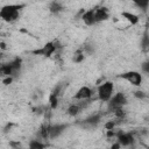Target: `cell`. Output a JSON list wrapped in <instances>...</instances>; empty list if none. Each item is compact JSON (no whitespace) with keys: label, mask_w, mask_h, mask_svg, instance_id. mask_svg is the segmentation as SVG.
Segmentation results:
<instances>
[{"label":"cell","mask_w":149,"mask_h":149,"mask_svg":"<svg viewBox=\"0 0 149 149\" xmlns=\"http://www.w3.org/2000/svg\"><path fill=\"white\" fill-rule=\"evenodd\" d=\"M23 7H24V5H22V3H9V5H5L0 9V17L5 22L13 23L16 20H19L20 13H21V10H22Z\"/></svg>","instance_id":"6da1fadb"},{"label":"cell","mask_w":149,"mask_h":149,"mask_svg":"<svg viewBox=\"0 0 149 149\" xmlns=\"http://www.w3.org/2000/svg\"><path fill=\"white\" fill-rule=\"evenodd\" d=\"M97 94L99 100L104 101V102H108L109 99L113 97L114 94V84L111 80H106L102 84H100L97 88Z\"/></svg>","instance_id":"7a4b0ae2"},{"label":"cell","mask_w":149,"mask_h":149,"mask_svg":"<svg viewBox=\"0 0 149 149\" xmlns=\"http://www.w3.org/2000/svg\"><path fill=\"white\" fill-rule=\"evenodd\" d=\"M58 49H61L58 42L57 41L56 42L55 41H51V42H47L43 47L33 50L31 54L37 55V56H42V57H51L55 52H57Z\"/></svg>","instance_id":"3957f363"},{"label":"cell","mask_w":149,"mask_h":149,"mask_svg":"<svg viewBox=\"0 0 149 149\" xmlns=\"http://www.w3.org/2000/svg\"><path fill=\"white\" fill-rule=\"evenodd\" d=\"M119 77H120L121 79L126 80L127 83H129L130 85L136 86V87H140L141 84H142V80H143L142 73L139 72V71H135V70H130V71L122 72Z\"/></svg>","instance_id":"277c9868"},{"label":"cell","mask_w":149,"mask_h":149,"mask_svg":"<svg viewBox=\"0 0 149 149\" xmlns=\"http://www.w3.org/2000/svg\"><path fill=\"white\" fill-rule=\"evenodd\" d=\"M126 104H127V98L122 92L114 93L113 97L108 101V106H109V108L112 111H115L118 108H122Z\"/></svg>","instance_id":"5b68a950"},{"label":"cell","mask_w":149,"mask_h":149,"mask_svg":"<svg viewBox=\"0 0 149 149\" xmlns=\"http://www.w3.org/2000/svg\"><path fill=\"white\" fill-rule=\"evenodd\" d=\"M92 9H93V14H94V17H95L97 23L108 20V17H109V10H108L107 7H105V6H95Z\"/></svg>","instance_id":"8992f818"},{"label":"cell","mask_w":149,"mask_h":149,"mask_svg":"<svg viewBox=\"0 0 149 149\" xmlns=\"http://www.w3.org/2000/svg\"><path fill=\"white\" fill-rule=\"evenodd\" d=\"M92 94H93V92L88 86H81V87H79L77 90V92L73 95V98L76 100H78V101H86V100L91 99Z\"/></svg>","instance_id":"52a82bcc"},{"label":"cell","mask_w":149,"mask_h":149,"mask_svg":"<svg viewBox=\"0 0 149 149\" xmlns=\"http://www.w3.org/2000/svg\"><path fill=\"white\" fill-rule=\"evenodd\" d=\"M116 141L120 143V146L122 147H128L132 146L135 141L134 135L132 133H123V132H119L116 134Z\"/></svg>","instance_id":"ba28073f"},{"label":"cell","mask_w":149,"mask_h":149,"mask_svg":"<svg viewBox=\"0 0 149 149\" xmlns=\"http://www.w3.org/2000/svg\"><path fill=\"white\" fill-rule=\"evenodd\" d=\"M81 20H83L84 24H86L88 27L97 24V21H95V17H94V14H93V9L92 8L84 12V14L81 15Z\"/></svg>","instance_id":"9c48e42d"},{"label":"cell","mask_w":149,"mask_h":149,"mask_svg":"<svg viewBox=\"0 0 149 149\" xmlns=\"http://www.w3.org/2000/svg\"><path fill=\"white\" fill-rule=\"evenodd\" d=\"M66 129V126L63 123H56V125H50V139L58 137L61 134L64 133Z\"/></svg>","instance_id":"30bf717a"},{"label":"cell","mask_w":149,"mask_h":149,"mask_svg":"<svg viewBox=\"0 0 149 149\" xmlns=\"http://www.w3.org/2000/svg\"><path fill=\"white\" fill-rule=\"evenodd\" d=\"M101 121V115L100 114H92L90 115L88 118H86L84 121H83V126H86V127H95L97 125H99Z\"/></svg>","instance_id":"8fae6325"},{"label":"cell","mask_w":149,"mask_h":149,"mask_svg":"<svg viewBox=\"0 0 149 149\" xmlns=\"http://www.w3.org/2000/svg\"><path fill=\"white\" fill-rule=\"evenodd\" d=\"M121 15L123 16V19L125 20H127L130 24H137L139 23V21H140V19H139V16L136 15V14H134V13H132V12H122L121 13Z\"/></svg>","instance_id":"7c38bea8"},{"label":"cell","mask_w":149,"mask_h":149,"mask_svg":"<svg viewBox=\"0 0 149 149\" xmlns=\"http://www.w3.org/2000/svg\"><path fill=\"white\" fill-rule=\"evenodd\" d=\"M81 108H83V106H81L80 104H71V105L68 107L66 112H68L69 115H71V116H76L77 114L80 113Z\"/></svg>","instance_id":"4fadbf2b"},{"label":"cell","mask_w":149,"mask_h":149,"mask_svg":"<svg viewBox=\"0 0 149 149\" xmlns=\"http://www.w3.org/2000/svg\"><path fill=\"white\" fill-rule=\"evenodd\" d=\"M85 51L83 50V48H80V49H78V50H76L74 51V54H73V57H72V61L74 62V63H81L84 59H85Z\"/></svg>","instance_id":"5bb4252c"},{"label":"cell","mask_w":149,"mask_h":149,"mask_svg":"<svg viewBox=\"0 0 149 149\" xmlns=\"http://www.w3.org/2000/svg\"><path fill=\"white\" fill-rule=\"evenodd\" d=\"M49 10H50L51 13H54V14H58L59 12L63 10V6H62L58 1H52V2L50 3V6H49Z\"/></svg>","instance_id":"9a60e30c"},{"label":"cell","mask_w":149,"mask_h":149,"mask_svg":"<svg viewBox=\"0 0 149 149\" xmlns=\"http://www.w3.org/2000/svg\"><path fill=\"white\" fill-rule=\"evenodd\" d=\"M28 147L30 149H42V148H45L47 144L43 143V142H41L40 140H33V141H30V143L28 144Z\"/></svg>","instance_id":"2e32d148"},{"label":"cell","mask_w":149,"mask_h":149,"mask_svg":"<svg viewBox=\"0 0 149 149\" xmlns=\"http://www.w3.org/2000/svg\"><path fill=\"white\" fill-rule=\"evenodd\" d=\"M135 6H137L141 10H147L149 7V0H132Z\"/></svg>","instance_id":"e0dca14e"},{"label":"cell","mask_w":149,"mask_h":149,"mask_svg":"<svg viewBox=\"0 0 149 149\" xmlns=\"http://www.w3.org/2000/svg\"><path fill=\"white\" fill-rule=\"evenodd\" d=\"M49 104H50V107H51L52 109H55V108L58 106V95H57V94H55L54 92L50 94Z\"/></svg>","instance_id":"ac0fdd59"},{"label":"cell","mask_w":149,"mask_h":149,"mask_svg":"<svg viewBox=\"0 0 149 149\" xmlns=\"http://www.w3.org/2000/svg\"><path fill=\"white\" fill-rule=\"evenodd\" d=\"M141 70H142L143 73L149 74V59L146 61V62H143V63L141 64Z\"/></svg>","instance_id":"d6986e66"},{"label":"cell","mask_w":149,"mask_h":149,"mask_svg":"<svg viewBox=\"0 0 149 149\" xmlns=\"http://www.w3.org/2000/svg\"><path fill=\"white\" fill-rule=\"evenodd\" d=\"M134 95H135L136 98H139V99H143V98H146V97H147V94H146L143 91H140V90L135 91V92H134Z\"/></svg>","instance_id":"ffe728a7"},{"label":"cell","mask_w":149,"mask_h":149,"mask_svg":"<svg viewBox=\"0 0 149 149\" xmlns=\"http://www.w3.org/2000/svg\"><path fill=\"white\" fill-rule=\"evenodd\" d=\"M147 48L149 49V40H148V43H147Z\"/></svg>","instance_id":"44dd1931"}]
</instances>
